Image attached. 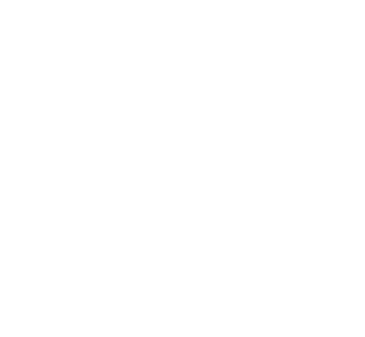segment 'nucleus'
Listing matches in <instances>:
<instances>
[]
</instances>
